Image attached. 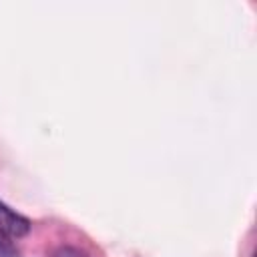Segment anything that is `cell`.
I'll return each instance as SVG.
<instances>
[{"label":"cell","mask_w":257,"mask_h":257,"mask_svg":"<svg viewBox=\"0 0 257 257\" xmlns=\"http://www.w3.org/2000/svg\"><path fill=\"white\" fill-rule=\"evenodd\" d=\"M28 231H30V221L0 201V233L10 239H20L28 235Z\"/></svg>","instance_id":"6da1fadb"},{"label":"cell","mask_w":257,"mask_h":257,"mask_svg":"<svg viewBox=\"0 0 257 257\" xmlns=\"http://www.w3.org/2000/svg\"><path fill=\"white\" fill-rule=\"evenodd\" d=\"M52 257H88L82 249H78V247H72V245H62V247H58L54 253H52Z\"/></svg>","instance_id":"7a4b0ae2"},{"label":"cell","mask_w":257,"mask_h":257,"mask_svg":"<svg viewBox=\"0 0 257 257\" xmlns=\"http://www.w3.org/2000/svg\"><path fill=\"white\" fill-rule=\"evenodd\" d=\"M0 257H18L16 249L12 247V243H10L8 237L2 235V233H0Z\"/></svg>","instance_id":"3957f363"}]
</instances>
